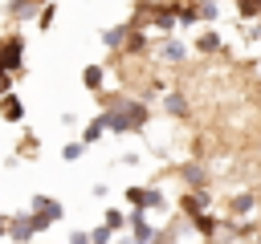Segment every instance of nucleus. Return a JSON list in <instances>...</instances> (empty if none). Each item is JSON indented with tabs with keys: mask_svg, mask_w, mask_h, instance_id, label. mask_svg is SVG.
Masks as SVG:
<instances>
[{
	"mask_svg": "<svg viewBox=\"0 0 261 244\" xmlns=\"http://www.w3.org/2000/svg\"><path fill=\"white\" fill-rule=\"evenodd\" d=\"M122 37H126V28H122V24H118V28H106V33H102V41H106L110 49H118V45H122Z\"/></svg>",
	"mask_w": 261,
	"mask_h": 244,
	"instance_id": "423d86ee",
	"label": "nucleus"
},
{
	"mask_svg": "<svg viewBox=\"0 0 261 244\" xmlns=\"http://www.w3.org/2000/svg\"><path fill=\"white\" fill-rule=\"evenodd\" d=\"M90 240H94V244H106V240H110V224L98 228V232H90Z\"/></svg>",
	"mask_w": 261,
	"mask_h": 244,
	"instance_id": "4468645a",
	"label": "nucleus"
},
{
	"mask_svg": "<svg viewBox=\"0 0 261 244\" xmlns=\"http://www.w3.org/2000/svg\"><path fill=\"white\" fill-rule=\"evenodd\" d=\"M188 183H204V171L200 167H188Z\"/></svg>",
	"mask_w": 261,
	"mask_h": 244,
	"instance_id": "2eb2a0df",
	"label": "nucleus"
},
{
	"mask_svg": "<svg viewBox=\"0 0 261 244\" xmlns=\"http://www.w3.org/2000/svg\"><path fill=\"white\" fill-rule=\"evenodd\" d=\"M8 8H12V16H20V20H29V16L37 12V0H12Z\"/></svg>",
	"mask_w": 261,
	"mask_h": 244,
	"instance_id": "20e7f679",
	"label": "nucleus"
},
{
	"mask_svg": "<svg viewBox=\"0 0 261 244\" xmlns=\"http://www.w3.org/2000/svg\"><path fill=\"white\" fill-rule=\"evenodd\" d=\"M196 45H200L204 53H212V49H220V37H216V33H204V37H200Z\"/></svg>",
	"mask_w": 261,
	"mask_h": 244,
	"instance_id": "6e6552de",
	"label": "nucleus"
},
{
	"mask_svg": "<svg viewBox=\"0 0 261 244\" xmlns=\"http://www.w3.org/2000/svg\"><path fill=\"white\" fill-rule=\"evenodd\" d=\"M20 53H24V41L20 37H4L0 41V69H20Z\"/></svg>",
	"mask_w": 261,
	"mask_h": 244,
	"instance_id": "f03ea898",
	"label": "nucleus"
},
{
	"mask_svg": "<svg viewBox=\"0 0 261 244\" xmlns=\"http://www.w3.org/2000/svg\"><path fill=\"white\" fill-rule=\"evenodd\" d=\"M167 110H171V114H184V110H188V102H184L179 94H171V98H167Z\"/></svg>",
	"mask_w": 261,
	"mask_h": 244,
	"instance_id": "f8f14e48",
	"label": "nucleus"
},
{
	"mask_svg": "<svg viewBox=\"0 0 261 244\" xmlns=\"http://www.w3.org/2000/svg\"><path fill=\"white\" fill-rule=\"evenodd\" d=\"M4 89H8V73L0 69V94H4Z\"/></svg>",
	"mask_w": 261,
	"mask_h": 244,
	"instance_id": "f3484780",
	"label": "nucleus"
},
{
	"mask_svg": "<svg viewBox=\"0 0 261 244\" xmlns=\"http://www.w3.org/2000/svg\"><path fill=\"white\" fill-rule=\"evenodd\" d=\"M20 114H24V106H20V98H4V118H8V122H16Z\"/></svg>",
	"mask_w": 261,
	"mask_h": 244,
	"instance_id": "39448f33",
	"label": "nucleus"
},
{
	"mask_svg": "<svg viewBox=\"0 0 261 244\" xmlns=\"http://www.w3.org/2000/svg\"><path fill=\"white\" fill-rule=\"evenodd\" d=\"M69 244H90V236H86V232H77V236H73Z\"/></svg>",
	"mask_w": 261,
	"mask_h": 244,
	"instance_id": "dca6fc26",
	"label": "nucleus"
},
{
	"mask_svg": "<svg viewBox=\"0 0 261 244\" xmlns=\"http://www.w3.org/2000/svg\"><path fill=\"white\" fill-rule=\"evenodd\" d=\"M204 203H208L204 195H188V199H184V207H188L192 216H196V211H204Z\"/></svg>",
	"mask_w": 261,
	"mask_h": 244,
	"instance_id": "9b49d317",
	"label": "nucleus"
},
{
	"mask_svg": "<svg viewBox=\"0 0 261 244\" xmlns=\"http://www.w3.org/2000/svg\"><path fill=\"white\" fill-rule=\"evenodd\" d=\"M126 199L135 203V211H143V207H155V203H163V199H159V191H143V187H130V191H126Z\"/></svg>",
	"mask_w": 261,
	"mask_h": 244,
	"instance_id": "7ed1b4c3",
	"label": "nucleus"
},
{
	"mask_svg": "<svg viewBox=\"0 0 261 244\" xmlns=\"http://www.w3.org/2000/svg\"><path fill=\"white\" fill-rule=\"evenodd\" d=\"M143 118H147V110H143L139 102H130V106H122V110L106 114V126H114V130H130V126H139Z\"/></svg>",
	"mask_w": 261,
	"mask_h": 244,
	"instance_id": "f257e3e1",
	"label": "nucleus"
},
{
	"mask_svg": "<svg viewBox=\"0 0 261 244\" xmlns=\"http://www.w3.org/2000/svg\"><path fill=\"white\" fill-rule=\"evenodd\" d=\"M86 85H90V89L102 85V65H90V69H86Z\"/></svg>",
	"mask_w": 261,
	"mask_h": 244,
	"instance_id": "9d476101",
	"label": "nucleus"
},
{
	"mask_svg": "<svg viewBox=\"0 0 261 244\" xmlns=\"http://www.w3.org/2000/svg\"><path fill=\"white\" fill-rule=\"evenodd\" d=\"M163 57H167V61H179V57H184V45H179V41H167V45H163Z\"/></svg>",
	"mask_w": 261,
	"mask_h": 244,
	"instance_id": "1a4fd4ad",
	"label": "nucleus"
},
{
	"mask_svg": "<svg viewBox=\"0 0 261 244\" xmlns=\"http://www.w3.org/2000/svg\"><path fill=\"white\" fill-rule=\"evenodd\" d=\"M102 130H106V118L90 122V126H86V138H82V142H98V138H102Z\"/></svg>",
	"mask_w": 261,
	"mask_h": 244,
	"instance_id": "0eeeda50",
	"label": "nucleus"
},
{
	"mask_svg": "<svg viewBox=\"0 0 261 244\" xmlns=\"http://www.w3.org/2000/svg\"><path fill=\"white\" fill-rule=\"evenodd\" d=\"M200 4H216V0H200Z\"/></svg>",
	"mask_w": 261,
	"mask_h": 244,
	"instance_id": "a211bd4d",
	"label": "nucleus"
},
{
	"mask_svg": "<svg viewBox=\"0 0 261 244\" xmlns=\"http://www.w3.org/2000/svg\"><path fill=\"white\" fill-rule=\"evenodd\" d=\"M241 12L245 16H261V0H241Z\"/></svg>",
	"mask_w": 261,
	"mask_h": 244,
	"instance_id": "ddd939ff",
	"label": "nucleus"
}]
</instances>
